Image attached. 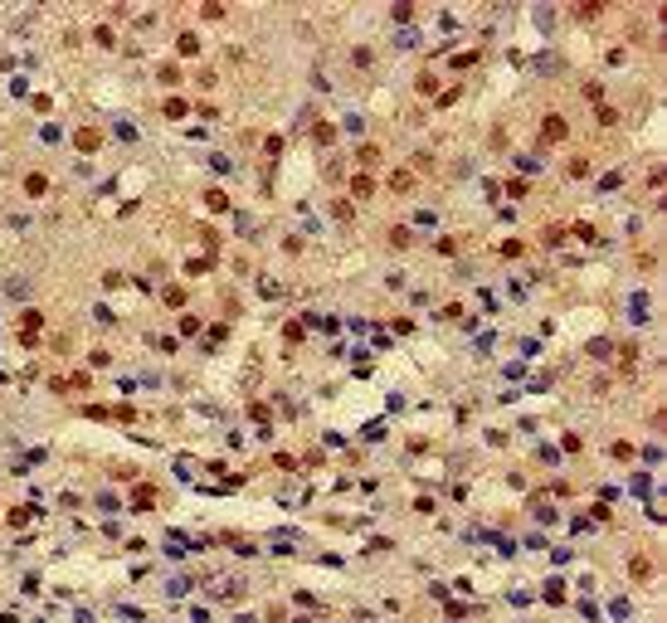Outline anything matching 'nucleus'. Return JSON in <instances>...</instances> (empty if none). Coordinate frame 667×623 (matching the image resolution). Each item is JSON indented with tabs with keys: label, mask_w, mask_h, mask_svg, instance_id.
I'll return each mask as SVG.
<instances>
[{
	"label": "nucleus",
	"mask_w": 667,
	"mask_h": 623,
	"mask_svg": "<svg viewBox=\"0 0 667 623\" xmlns=\"http://www.w3.org/2000/svg\"><path fill=\"white\" fill-rule=\"evenodd\" d=\"M0 623H15V619H10V614H0Z\"/></svg>",
	"instance_id": "1"
}]
</instances>
